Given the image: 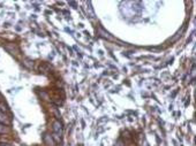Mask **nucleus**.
<instances>
[{
  "label": "nucleus",
  "mask_w": 196,
  "mask_h": 146,
  "mask_svg": "<svg viewBox=\"0 0 196 146\" xmlns=\"http://www.w3.org/2000/svg\"><path fill=\"white\" fill-rule=\"evenodd\" d=\"M53 131L56 132V138L59 139V135H61V132H63V128H61V124H60V122H54L53 123Z\"/></svg>",
  "instance_id": "f257e3e1"
},
{
  "label": "nucleus",
  "mask_w": 196,
  "mask_h": 146,
  "mask_svg": "<svg viewBox=\"0 0 196 146\" xmlns=\"http://www.w3.org/2000/svg\"><path fill=\"white\" fill-rule=\"evenodd\" d=\"M0 123L1 124H9L11 123L9 118H8L5 113H2V112H0Z\"/></svg>",
  "instance_id": "f03ea898"
},
{
  "label": "nucleus",
  "mask_w": 196,
  "mask_h": 146,
  "mask_svg": "<svg viewBox=\"0 0 196 146\" xmlns=\"http://www.w3.org/2000/svg\"><path fill=\"white\" fill-rule=\"evenodd\" d=\"M7 132H9V129L5 124L0 123V133H7Z\"/></svg>",
  "instance_id": "7ed1b4c3"
},
{
  "label": "nucleus",
  "mask_w": 196,
  "mask_h": 146,
  "mask_svg": "<svg viewBox=\"0 0 196 146\" xmlns=\"http://www.w3.org/2000/svg\"><path fill=\"white\" fill-rule=\"evenodd\" d=\"M23 64H24L26 67H28V68H32V67H34V63L31 62L30 60H24V62H23Z\"/></svg>",
  "instance_id": "20e7f679"
},
{
  "label": "nucleus",
  "mask_w": 196,
  "mask_h": 146,
  "mask_svg": "<svg viewBox=\"0 0 196 146\" xmlns=\"http://www.w3.org/2000/svg\"><path fill=\"white\" fill-rule=\"evenodd\" d=\"M45 142H46L50 146H53V140L51 138V136H45Z\"/></svg>",
  "instance_id": "39448f33"
},
{
  "label": "nucleus",
  "mask_w": 196,
  "mask_h": 146,
  "mask_svg": "<svg viewBox=\"0 0 196 146\" xmlns=\"http://www.w3.org/2000/svg\"><path fill=\"white\" fill-rule=\"evenodd\" d=\"M115 146H125V145H124V143L121 140H118V143L115 144Z\"/></svg>",
  "instance_id": "423d86ee"
}]
</instances>
